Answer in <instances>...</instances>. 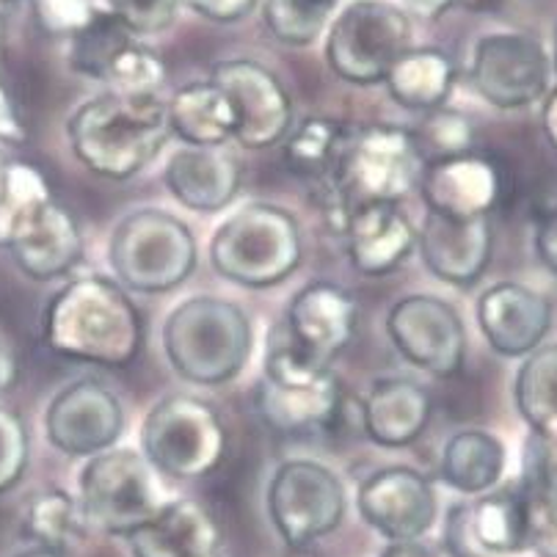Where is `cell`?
I'll return each instance as SVG.
<instances>
[{
  "mask_svg": "<svg viewBox=\"0 0 557 557\" xmlns=\"http://www.w3.org/2000/svg\"><path fill=\"white\" fill-rule=\"evenodd\" d=\"M133 557H208L219 552L221 528L196 499H174L125 539Z\"/></svg>",
  "mask_w": 557,
  "mask_h": 557,
  "instance_id": "cell-24",
  "label": "cell"
},
{
  "mask_svg": "<svg viewBox=\"0 0 557 557\" xmlns=\"http://www.w3.org/2000/svg\"><path fill=\"white\" fill-rule=\"evenodd\" d=\"M348 125L337 119L309 116L301 125L293 127L282 141V158L285 166L296 177L309 180V183H326L337 166L339 149H343Z\"/></svg>",
  "mask_w": 557,
  "mask_h": 557,
  "instance_id": "cell-30",
  "label": "cell"
},
{
  "mask_svg": "<svg viewBox=\"0 0 557 557\" xmlns=\"http://www.w3.org/2000/svg\"><path fill=\"white\" fill-rule=\"evenodd\" d=\"M411 50V17L386 0H354L334 20L326 61L345 84H384L400 55Z\"/></svg>",
  "mask_w": 557,
  "mask_h": 557,
  "instance_id": "cell-9",
  "label": "cell"
},
{
  "mask_svg": "<svg viewBox=\"0 0 557 557\" xmlns=\"http://www.w3.org/2000/svg\"><path fill=\"white\" fill-rule=\"evenodd\" d=\"M106 84L116 95L158 97L161 86L166 84V64H163V59L158 53H152L144 45L133 42L111 64Z\"/></svg>",
  "mask_w": 557,
  "mask_h": 557,
  "instance_id": "cell-37",
  "label": "cell"
},
{
  "mask_svg": "<svg viewBox=\"0 0 557 557\" xmlns=\"http://www.w3.org/2000/svg\"><path fill=\"white\" fill-rule=\"evenodd\" d=\"M119 285L136 293H169L196 268V237L166 210H136L119 221L108 246Z\"/></svg>",
  "mask_w": 557,
  "mask_h": 557,
  "instance_id": "cell-6",
  "label": "cell"
},
{
  "mask_svg": "<svg viewBox=\"0 0 557 557\" xmlns=\"http://www.w3.org/2000/svg\"><path fill=\"white\" fill-rule=\"evenodd\" d=\"M169 194L196 213H219L240 190V163L226 147H180L163 169Z\"/></svg>",
  "mask_w": 557,
  "mask_h": 557,
  "instance_id": "cell-21",
  "label": "cell"
},
{
  "mask_svg": "<svg viewBox=\"0 0 557 557\" xmlns=\"http://www.w3.org/2000/svg\"><path fill=\"white\" fill-rule=\"evenodd\" d=\"M14 265L34 282H53L66 276L84 257V235L75 215L53 202L36 215L9 246Z\"/></svg>",
  "mask_w": 557,
  "mask_h": 557,
  "instance_id": "cell-23",
  "label": "cell"
},
{
  "mask_svg": "<svg viewBox=\"0 0 557 557\" xmlns=\"http://www.w3.org/2000/svg\"><path fill=\"white\" fill-rule=\"evenodd\" d=\"M133 42H136V36L125 25L119 23L111 12L97 9L91 23L70 39V66L77 75L106 84L111 64Z\"/></svg>",
  "mask_w": 557,
  "mask_h": 557,
  "instance_id": "cell-34",
  "label": "cell"
},
{
  "mask_svg": "<svg viewBox=\"0 0 557 557\" xmlns=\"http://www.w3.org/2000/svg\"><path fill=\"white\" fill-rule=\"evenodd\" d=\"M379 557H440L433 549H428L420 541H392L384 546Z\"/></svg>",
  "mask_w": 557,
  "mask_h": 557,
  "instance_id": "cell-48",
  "label": "cell"
},
{
  "mask_svg": "<svg viewBox=\"0 0 557 557\" xmlns=\"http://www.w3.org/2000/svg\"><path fill=\"white\" fill-rule=\"evenodd\" d=\"M524 497H528L530 549L541 557H557V497L528 492V488H524Z\"/></svg>",
  "mask_w": 557,
  "mask_h": 557,
  "instance_id": "cell-42",
  "label": "cell"
},
{
  "mask_svg": "<svg viewBox=\"0 0 557 557\" xmlns=\"http://www.w3.org/2000/svg\"><path fill=\"white\" fill-rule=\"evenodd\" d=\"M386 334L397 354L417 370L453 379L461 373L467 356V329L461 314L442 298L406 296L389 309Z\"/></svg>",
  "mask_w": 557,
  "mask_h": 557,
  "instance_id": "cell-12",
  "label": "cell"
},
{
  "mask_svg": "<svg viewBox=\"0 0 557 557\" xmlns=\"http://www.w3.org/2000/svg\"><path fill=\"white\" fill-rule=\"evenodd\" d=\"M42 334L61 359L125 368L141 350L144 323L125 287L100 273H86L50 298Z\"/></svg>",
  "mask_w": 557,
  "mask_h": 557,
  "instance_id": "cell-1",
  "label": "cell"
},
{
  "mask_svg": "<svg viewBox=\"0 0 557 557\" xmlns=\"http://www.w3.org/2000/svg\"><path fill=\"white\" fill-rule=\"evenodd\" d=\"M53 202V190L36 166L9 161L0 185V249H9L14 237Z\"/></svg>",
  "mask_w": 557,
  "mask_h": 557,
  "instance_id": "cell-32",
  "label": "cell"
},
{
  "mask_svg": "<svg viewBox=\"0 0 557 557\" xmlns=\"http://www.w3.org/2000/svg\"><path fill=\"white\" fill-rule=\"evenodd\" d=\"M77 505L89 530L131 539L163 508L154 469L141 453L111 447L86 458L77 478Z\"/></svg>",
  "mask_w": 557,
  "mask_h": 557,
  "instance_id": "cell-7",
  "label": "cell"
},
{
  "mask_svg": "<svg viewBox=\"0 0 557 557\" xmlns=\"http://www.w3.org/2000/svg\"><path fill=\"white\" fill-rule=\"evenodd\" d=\"M356 508L386 541H420L436 522V492L411 467H384L359 486Z\"/></svg>",
  "mask_w": 557,
  "mask_h": 557,
  "instance_id": "cell-15",
  "label": "cell"
},
{
  "mask_svg": "<svg viewBox=\"0 0 557 557\" xmlns=\"http://www.w3.org/2000/svg\"><path fill=\"white\" fill-rule=\"evenodd\" d=\"M522 486L557 497V425L530 431L522 453Z\"/></svg>",
  "mask_w": 557,
  "mask_h": 557,
  "instance_id": "cell-38",
  "label": "cell"
},
{
  "mask_svg": "<svg viewBox=\"0 0 557 557\" xmlns=\"http://www.w3.org/2000/svg\"><path fill=\"white\" fill-rule=\"evenodd\" d=\"M14 381H17V362H14V356L7 348V343L0 339V392L12 389Z\"/></svg>",
  "mask_w": 557,
  "mask_h": 557,
  "instance_id": "cell-50",
  "label": "cell"
},
{
  "mask_svg": "<svg viewBox=\"0 0 557 557\" xmlns=\"http://www.w3.org/2000/svg\"><path fill=\"white\" fill-rule=\"evenodd\" d=\"M516 409L530 431H546L557 425V345H541L524 356L516 373Z\"/></svg>",
  "mask_w": 557,
  "mask_h": 557,
  "instance_id": "cell-33",
  "label": "cell"
},
{
  "mask_svg": "<svg viewBox=\"0 0 557 557\" xmlns=\"http://www.w3.org/2000/svg\"><path fill=\"white\" fill-rule=\"evenodd\" d=\"M552 75L557 77V28H555V50H552Z\"/></svg>",
  "mask_w": 557,
  "mask_h": 557,
  "instance_id": "cell-53",
  "label": "cell"
},
{
  "mask_svg": "<svg viewBox=\"0 0 557 557\" xmlns=\"http://www.w3.org/2000/svg\"><path fill=\"white\" fill-rule=\"evenodd\" d=\"M166 108L172 136L188 147H226L235 141V108L213 81L183 86L174 91Z\"/></svg>",
  "mask_w": 557,
  "mask_h": 557,
  "instance_id": "cell-26",
  "label": "cell"
},
{
  "mask_svg": "<svg viewBox=\"0 0 557 557\" xmlns=\"http://www.w3.org/2000/svg\"><path fill=\"white\" fill-rule=\"evenodd\" d=\"M535 255L546 271L557 276V205L546 210L535 226Z\"/></svg>",
  "mask_w": 557,
  "mask_h": 557,
  "instance_id": "cell-45",
  "label": "cell"
},
{
  "mask_svg": "<svg viewBox=\"0 0 557 557\" xmlns=\"http://www.w3.org/2000/svg\"><path fill=\"white\" fill-rule=\"evenodd\" d=\"M17 557H64V555H59V552L42 549V546H34V549L23 552V555H17Z\"/></svg>",
  "mask_w": 557,
  "mask_h": 557,
  "instance_id": "cell-51",
  "label": "cell"
},
{
  "mask_svg": "<svg viewBox=\"0 0 557 557\" xmlns=\"http://www.w3.org/2000/svg\"><path fill=\"white\" fill-rule=\"evenodd\" d=\"M255 400L265 425L290 436L332 431L345 406L332 370L309 381H271L262 375Z\"/></svg>",
  "mask_w": 557,
  "mask_h": 557,
  "instance_id": "cell-20",
  "label": "cell"
},
{
  "mask_svg": "<svg viewBox=\"0 0 557 557\" xmlns=\"http://www.w3.org/2000/svg\"><path fill=\"white\" fill-rule=\"evenodd\" d=\"M141 447L154 472L190 481L219 467L226 453V428L202 397L169 395L149 409Z\"/></svg>",
  "mask_w": 557,
  "mask_h": 557,
  "instance_id": "cell-8",
  "label": "cell"
},
{
  "mask_svg": "<svg viewBox=\"0 0 557 557\" xmlns=\"http://www.w3.org/2000/svg\"><path fill=\"white\" fill-rule=\"evenodd\" d=\"M0 39H3V17H0Z\"/></svg>",
  "mask_w": 557,
  "mask_h": 557,
  "instance_id": "cell-54",
  "label": "cell"
},
{
  "mask_svg": "<svg viewBox=\"0 0 557 557\" xmlns=\"http://www.w3.org/2000/svg\"><path fill=\"white\" fill-rule=\"evenodd\" d=\"M183 3H188L196 14H202V17L213 20V23L244 20L257 7V0H183Z\"/></svg>",
  "mask_w": 557,
  "mask_h": 557,
  "instance_id": "cell-44",
  "label": "cell"
},
{
  "mask_svg": "<svg viewBox=\"0 0 557 557\" xmlns=\"http://www.w3.org/2000/svg\"><path fill=\"white\" fill-rule=\"evenodd\" d=\"M301 230L293 213L268 202L246 205L215 230L210 262L240 287L262 290L285 282L301 265Z\"/></svg>",
  "mask_w": 557,
  "mask_h": 557,
  "instance_id": "cell-5",
  "label": "cell"
},
{
  "mask_svg": "<svg viewBox=\"0 0 557 557\" xmlns=\"http://www.w3.org/2000/svg\"><path fill=\"white\" fill-rule=\"evenodd\" d=\"M433 417V397L411 379H381L362 404V431L381 447H409Z\"/></svg>",
  "mask_w": 557,
  "mask_h": 557,
  "instance_id": "cell-25",
  "label": "cell"
},
{
  "mask_svg": "<svg viewBox=\"0 0 557 557\" xmlns=\"http://www.w3.org/2000/svg\"><path fill=\"white\" fill-rule=\"evenodd\" d=\"M406 9H409L414 17L422 20H436L447 12V9L456 3V0H404Z\"/></svg>",
  "mask_w": 557,
  "mask_h": 557,
  "instance_id": "cell-49",
  "label": "cell"
},
{
  "mask_svg": "<svg viewBox=\"0 0 557 557\" xmlns=\"http://www.w3.org/2000/svg\"><path fill=\"white\" fill-rule=\"evenodd\" d=\"M555 309L544 293L519 282H499L478 298V326L488 348L508 359H524L544 345Z\"/></svg>",
  "mask_w": 557,
  "mask_h": 557,
  "instance_id": "cell-17",
  "label": "cell"
},
{
  "mask_svg": "<svg viewBox=\"0 0 557 557\" xmlns=\"http://www.w3.org/2000/svg\"><path fill=\"white\" fill-rule=\"evenodd\" d=\"M442 541H445V549L450 557H486L478 546V539H474L472 505L469 503H458L447 510Z\"/></svg>",
  "mask_w": 557,
  "mask_h": 557,
  "instance_id": "cell-43",
  "label": "cell"
},
{
  "mask_svg": "<svg viewBox=\"0 0 557 557\" xmlns=\"http://www.w3.org/2000/svg\"><path fill=\"white\" fill-rule=\"evenodd\" d=\"M25 138H28V133H25L23 119H20L17 108L9 97L3 75H0V144H23Z\"/></svg>",
  "mask_w": 557,
  "mask_h": 557,
  "instance_id": "cell-46",
  "label": "cell"
},
{
  "mask_svg": "<svg viewBox=\"0 0 557 557\" xmlns=\"http://www.w3.org/2000/svg\"><path fill=\"white\" fill-rule=\"evenodd\" d=\"M472 530L486 557H508L530 549L528 497L522 486H505L469 499Z\"/></svg>",
  "mask_w": 557,
  "mask_h": 557,
  "instance_id": "cell-29",
  "label": "cell"
},
{
  "mask_svg": "<svg viewBox=\"0 0 557 557\" xmlns=\"http://www.w3.org/2000/svg\"><path fill=\"white\" fill-rule=\"evenodd\" d=\"M350 265L364 276H386L417 249V230L397 205H370L345 219Z\"/></svg>",
  "mask_w": 557,
  "mask_h": 557,
  "instance_id": "cell-22",
  "label": "cell"
},
{
  "mask_svg": "<svg viewBox=\"0 0 557 557\" xmlns=\"http://www.w3.org/2000/svg\"><path fill=\"white\" fill-rule=\"evenodd\" d=\"M28 467V431L17 411L0 406V494L20 483Z\"/></svg>",
  "mask_w": 557,
  "mask_h": 557,
  "instance_id": "cell-39",
  "label": "cell"
},
{
  "mask_svg": "<svg viewBox=\"0 0 557 557\" xmlns=\"http://www.w3.org/2000/svg\"><path fill=\"white\" fill-rule=\"evenodd\" d=\"M255 345L249 314L237 304L194 296L177 304L163 323V350L180 379L219 386L246 368Z\"/></svg>",
  "mask_w": 557,
  "mask_h": 557,
  "instance_id": "cell-4",
  "label": "cell"
},
{
  "mask_svg": "<svg viewBox=\"0 0 557 557\" xmlns=\"http://www.w3.org/2000/svg\"><path fill=\"white\" fill-rule=\"evenodd\" d=\"M183 0H108V12L133 36L161 34L174 23Z\"/></svg>",
  "mask_w": 557,
  "mask_h": 557,
  "instance_id": "cell-40",
  "label": "cell"
},
{
  "mask_svg": "<svg viewBox=\"0 0 557 557\" xmlns=\"http://www.w3.org/2000/svg\"><path fill=\"white\" fill-rule=\"evenodd\" d=\"M428 213L447 219H492V210L503 199V169L486 154L467 152L456 158L425 163L420 177Z\"/></svg>",
  "mask_w": 557,
  "mask_h": 557,
  "instance_id": "cell-16",
  "label": "cell"
},
{
  "mask_svg": "<svg viewBox=\"0 0 557 557\" xmlns=\"http://www.w3.org/2000/svg\"><path fill=\"white\" fill-rule=\"evenodd\" d=\"M411 133H414L417 144H420L425 163L467 154L474 147L472 122L461 111H447V108H436V111L425 113L422 125L414 127Z\"/></svg>",
  "mask_w": 557,
  "mask_h": 557,
  "instance_id": "cell-36",
  "label": "cell"
},
{
  "mask_svg": "<svg viewBox=\"0 0 557 557\" xmlns=\"http://www.w3.org/2000/svg\"><path fill=\"white\" fill-rule=\"evenodd\" d=\"M337 0H262V17L278 42L304 48L329 25Z\"/></svg>",
  "mask_w": 557,
  "mask_h": 557,
  "instance_id": "cell-35",
  "label": "cell"
},
{
  "mask_svg": "<svg viewBox=\"0 0 557 557\" xmlns=\"http://www.w3.org/2000/svg\"><path fill=\"white\" fill-rule=\"evenodd\" d=\"M386 91L406 111L431 113L445 108L456 86V64L445 50L411 48L386 75Z\"/></svg>",
  "mask_w": 557,
  "mask_h": 557,
  "instance_id": "cell-27",
  "label": "cell"
},
{
  "mask_svg": "<svg viewBox=\"0 0 557 557\" xmlns=\"http://www.w3.org/2000/svg\"><path fill=\"white\" fill-rule=\"evenodd\" d=\"M125 431L122 400L95 379L66 384L50 400L45 433L50 445L70 458H91L111 450Z\"/></svg>",
  "mask_w": 557,
  "mask_h": 557,
  "instance_id": "cell-14",
  "label": "cell"
},
{
  "mask_svg": "<svg viewBox=\"0 0 557 557\" xmlns=\"http://www.w3.org/2000/svg\"><path fill=\"white\" fill-rule=\"evenodd\" d=\"M503 472L505 445L488 431L469 428V431L453 433L442 450V481L467 497L494 492L503 481Z\"/></svg>",
  "mask_w": 557,
  "mask_h": 557,
  "instance_id": "cell-28",
  "label": "cell"
},
{
  "mask_svg": "<svg viewBox=\"0 0 557 557\" xmlns=\"http://www.w3.org/2000/svg\"><path fill=\"white\" fill-rule=\"evenodd\" d=\"M3 3H9V0H0V7H3Z\"/></svg>",
  "mask_w": 557,
  "mask_h": 557,
  "instance_id": "cell-56",
  "label": "cell"
},
{
  "mask_svg": "<svg viewBox=\"0 0 557 557\" xmlns=\"http://www.w3.org/2000/svg\"><path fill=\"white\" fill-rule=\"evenodd\" d=\"M75 158L106 180H131L161 154L172 138L161 97L106 91L84 102L66 122Z\"/></svg>",
  "mask_w": 557,
  "mask_h": 557,
  "instance_id": "cell-2",
  "label": "cell"
},
{
  "mask_svg": "<svg viewBox=\"0 0 557 557\" xmlns=\"http://www.w3.org/2000/svg\"><path fill=\"white\" fill-rule=\"evenodd\" d=\"M210 81L235 108V144L244 149H271L293 131V102L278 77L257 61H221Z\"/></svg>",
  "mask_w": 557,
  "mask_h": 557,
  "instance_id": "cell-13",
  "label": "cell"
},
{
  "mask_svg": "<svg viewBox=\"0 0 557 557\" xmlns=\"http://www.w3.org/2000/svg\"><path fill=\"white\" fill-rule=\"evenodd\" d=\"M208 557H224V555H219V552H215V555H208Z\"/></svg>",
  "mask_w": 557,
  "mask_h": 557,
  "instance_id": "cell-55",
  "label": "cell"
},
{
  "mask_svg": "<svg viewBox=\"0 0 557 557\" xmlns=\"http://www.w3.org/2000/svg\"><path fill=\"white\" fill-rule=\"evenodd\" d=\"M39 28L48 30L50 36H72L84 30L97 14L91 0H30Z\"/></svg>",
  "mask_w": 557,
  "mask_h": 557,
  "instance_id": "cell-41",
  "label": "cell"
},
{
  "mask_svg": "<svg viewBox=\"0 0 557 557\" xmlns=\"http://www.w3.org/2000/svg\"><path fill=\"white\" fill-rule=\"evenodd\" d=\"M7 166H9V158L3 154V149H0V185H3V177H7Z\"/></svg>",
  "mask_w": 557,
  "mask_h": 557,
  "instance_id": "cell-52",
  "label": "cell"
},
{
  "mask_svg": "<svg viewBox=\"0 0 557 557\" xmlns=\"http://www.w3.org/2000/svg\"><path fill=\"white\" fill-rule=\"evenodd\" d=\"M552 55L530 34H488L474 45L469 81L494 108L516 111L552 91Z\"/></svg>",
  "mask_w": 557,
  "mask_h": 557,
  "instance_id": "cell-11",
  "label": "cell"
},
{
  "mask_svg": "<svg viewBox=\"0 0 557 557\" xmlns=\"http://www.w3.org/2000/svg\"><path fill=\"white\" fill-rule=\"evenodd\" d=\"M25 535L42 549L64 555L70 546L89 533V524L84 519V510L77 505V497L66 492L50 488V492L36 494L25 510Z\"/></svg>",
  "mask_w": 557,
  "mask_h": 557,
  "instance_id": "cell-31",
  "label": "cell"
},
{
  "mask_svg": "<svg viewBox=\"0 0 557 557\" xmlns=\"http://www.w3.org/2000/svg\"><path fill=\"white\" fill-rule=\"evenodd\" d=\"M541 127H544V136L549 141V147L557 152V86L544 97V106H541Z\"/></svg>",
  "mask_w": 557,
  "mask_h": 557,
  "instance_id": "cell-47",
  "label": "cell"
},
{
  "mask_svg": "<svg viewBox=\"0 0 557 557\" xmlns=\"http://www.w3.org/2000/svg\"><path fill=\"white\" fill-rule=\"evenodd\" d=\"M417 249L433 276L453 287H472L492 262V219H447L428 213L417 232Z\"/></svg>",
  "mask_w": 557,
  "mask_h": 557,
  "instance_id": "cell-19",
  "label": "cell"
},
{
  "mask_svg": "<svg viewBox=\"0 0 557 557\" xmlns=\"http://www.w3.org/2000/svg\"><path fill=\"white\" fill-rule=\"evenodd\" d=\"M356 321H359V304L345 287L332 282H312L287 307L285 323L293 343L323 368L348 348L354 339Z\"/></svg>",
  "mask_w": 557,
  "mask_h": 557,
  "instance_id": "cell-18",
  "label": "cell"
},
{
  "mask_svg": "<svg viewBox=\"0 0 557 557\" xmlns=\"http://www.w3.org/2000/svg\"><path fill=\"white\" fill-rule=\"evenodd\" d=\"M425 158L414 133L395 125H356L345 133L337 166L323 183L329 215L343 230L345 219L370 205H397L420 185Z\"/></svg>",
  "mask_w": 557,
  "mask_h": 557,
  "instance_id": "cell-3",
  "label": "cell"
},
{
  "mask_svg": "<svg viewBox=\"0 0 557 557\" xmlns=\"http://www.w3.org/2000/svg\"><path fill=\"white\" fill-rule=\"evenodd\" d=\"M268 516L290 549H307L343 524V481L329 467L307 458L278 463L268 483Z\"/></svg>",
  "mask_w": 557,
  "mask_h": 557,
  "instance_id": "cell-10",
  "label": "cell"
}]
</instances>
